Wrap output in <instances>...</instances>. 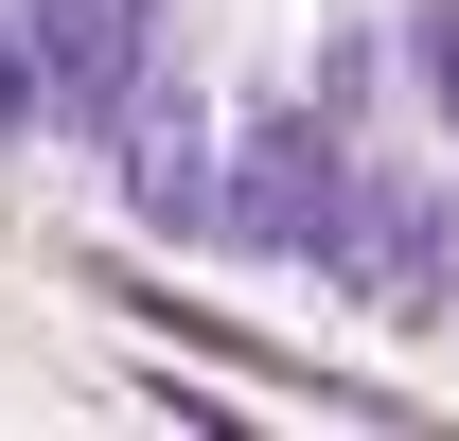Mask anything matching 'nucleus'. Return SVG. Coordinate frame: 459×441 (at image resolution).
<instances>
[{
  "label": "nucleus",
  "mask_w": 459,
  "mask_h": 441,
  "mask_svg": "<svg viewBox=\"0 0 459 441\" xmlns=\"http://www.w3.org/2000/svg\"><path fill=\"white\" fill-rule=\"evenodd\" d=\"M406 71H424V107L459 124V0H406Z\"/></svg>",
  "instance_id": "obj_3"
},
{
  "label": "nucleus",
  "mask_w": 459,
  "mask_h": 441,
  "mask_svg": "<svg viewBox=\"0 0 459 441\" xmlns=\"http://www.w3.org/2000/svg\"><path fill=\"white\" fill-rule=\"evenodd\" d=\"M124 212L160 229V247H230V142H212V107H195V71L160 54V89L124 107Z\"/></svg>",
  "instance_id": "obj_2"
},
{
  "label": "nucleus",
  "mask_w": 459,
  "mask_h": 441,
  "mask_svg": "<svg viewBox=\"0 0 459 441\" xmlns=\"http://www.w3.org/2000/svg\"><path fill=\"white\" fill-rule=\"evenodd\" d=\"M353 212H371V160H353V124L300 89V107H247L230 124V247L247 265H353Z\"/></svg>",
  "instance_id": "obj_1"
}]
</instances>
